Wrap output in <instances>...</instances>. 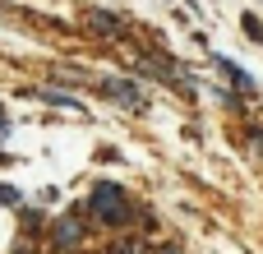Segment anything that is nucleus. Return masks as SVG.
Instances as JSON below:
<instances>
[{"instance_id":"423d86ee","label":"nucleus","mask_w":263,"mask_h":254,"mask_svg":"<svg viewBox=\"0 0 263 254\" xmlns=\"http://www.w3.org/2000/svg\"><path fill=\"white\" fill-rule=\"evenodd\" d=\"M32 97H46V102H55V106L83 111V102H79V97H69V93H55V88H32Z\"/></svg>"},{"instance_id":"0eeeda50","label":"nucleus","mask_w":263,"mask_h":254,"mask_svg":"<svg viewBox=\"0 0 263 254\" xmlns=\"http://www.w3.org/2000/svg\"><path fill=\"white\" fill-rule=\"evenodd\" d=\"M245 32H250L254 42H263V23H259V19H254V14H245Z\"/></svg>"},{"instance_id":"20e7f679","label":"nucleus","mask_w":263,"mask_h":254,"mask_svg":"<svg viewBox=\"0 0 263 254\" xmlns=\"http://www.w3.org/2000/svg\"><path fill=\"white\" fill-rule=\"evenodd\" d=\"M217 69H222V74H227V79H231V83H236V88H240L245 97H254V93H259V88H254V79H250V74H245V69H240L236 60H227V56H217Z\"/></svg>"},{"instance_id":"f03ea898","label":"nucleus","mask_w":263,"mask_h":254,"mask_svg":"<svg viewBox=\"0 0 263 254\" xmlns=\"http://www.w3.org/2000/svg\"><path fill=\"white\" fill-rule=\"evenodd\" d=\"M97 93H102V97H111V102H120L125 111H143V106H148L143 88H139V83H129V79H102V83H97Z\"/></svg>"},{"instance_id":"7ed1b4c3","label":"nucleus","mask_w":263,"mask_h":254,"mask_svg":"<svg viewBox=\"0 0 263 254\" xmlns=\"http://www.w3.org/2000/svg\"><path fill=\"white\" fill-rule=\"evenodd\" d=\"M51 241H55V250H79L83 245V222L79 217H55L51 222Z\"/></svg>"},{"instance_id":"6e6552de","label":"nucleus","mask_w":263,"mask_h":254,"mask_svg":"<svg viewBox=\"0 0 263 254\" xmlns=\"http://www.w3.org/2000/svg\"><path fill=\"white\" fill-rule=\"evenodd\" d=\"M0 204L14 208V204H18V190H14V185H0Z\"/></svg>"},{"instance_id":"39448f33","label":"nucleus","mask_w":263,"mask_h":254,"mask_svg":"<svg viewBox=\"0 0 263 254\" xmlns=\"http://www.w3.org/2000/svg\"><path fill=\"white\" fill-rule=\"evenodd\" d=\"M88 23H92L97 32H111V37H120V28H125L116 14H102V9H92V14H88Z\"/></svg>"},{"instance_id":"9d476101","label":"nucleus","mask_w":263,"mask_h":254,"mask_svg":"<svg viewBox=\"0 0 263 254\" xmlns=\"http://www.w3.org/2000/svg\"><path fill=\"white\" fill-rule=\"evenodd\" d=\"M14 254H32V250H28V245H18V250H14Z\"/></svg>"},{"instance_id":"1a4fd4ad","label":"nucleus","mask_w":263,"mask_h":254,"mask_svg":"<svg viewBox=\"0 0 263 254\" xmlns=\"http://www.w3.org/2000/svg\"><path fill=\"white\" fill-rule=\"evenodd\" d=\"M5 130H9V116H5V111H0V139H5Z\"/></svg>"},{"instance_id":"9b49d317","label":"nucleus","mask_w":263,"mask_h":254,"mask_svg":"<svg viewBox=\"0 0 263 254\" xmlns=\"http://www.w3.org/2000/svg\"><path fill=\"white\" fill-rule=\"evenodd\" d=\"M162 254H180V250H162Z\"/></svg>"},{"instance_id":"f257e3e1","label":"nucleus","mask_w":263,"mask_h":254,"mask_svg":"<svg viewBox=\"0 0 263 254\" xmlns=\"http://www.w3.org/2000/svg\"><path fill=\"white\" fill-rule=\"evenodd\" d=\"M88 213L102 222V227H129V199H125V190L116 185V180H97L92 185V194H88Z\"/></svg>"}]
</instances>
